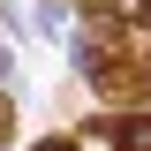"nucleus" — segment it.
<instances>
[{"instance_id": "f257e3e1", "label": "nucleus", "mask_w": 151, "mask_h": 151, "mask_svg": "<svg viewBox=\"0 0 151 151\" xmlns=\"http://www.w3.org/2000/svg\"><path fill=\"white\" fill-rule=\"evenodd\" d=\"M98 136H113L121 151H151V121H106Z\"/></svg>"}, {"instance_id": "f03ea898", "label": "nucleus", "mask_w": 151, "mask_h": 151, "mask_svg": "<svg viewBox=\"0 0 151 151\" xmlns=\"http://www.w3.org/2000/svg\"><path fill=\"white\" fill-rule=\"evenodd\" d=\"M38 151H76V144H68V136H45V144H38Z\"/></svg>"}, {"instance_id": "7ed1b4c3", "label": "nucleus", "mask_w": 151, "mask_h": 151, "mask_svg": "<svg viewBox=\"0 0 151 151\" xmlns=\"http://www.w3.org/2000/svg\"><path fill=\"white\" fill-rule=\"evenodd\" d=\"M0 136H8V98H0Z\"/></svg>"}]
</instances>
